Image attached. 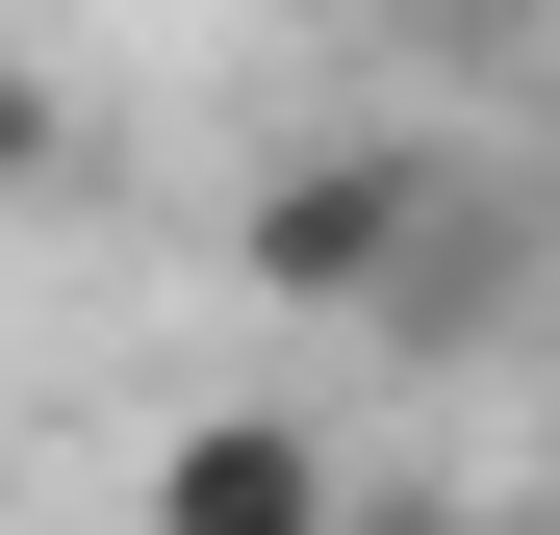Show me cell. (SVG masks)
<instances>
[{"mask_svg":"<svg viewBox=\"0 0 560 535\" xmlns=\"http://www.w3.org/2000/svg\"><path fill=\"white\" fill-rule=\"evenodd\" d=\"M433 230H458V178L408 128H357V153H280L230 255H255V306H433Z\"/></svg>","mask_w":560,"mask_h":535,"instance_id":"6da1fadb","label":"cell"},{"mask_svg":"<svg viewBox=\"0 0 560 535\" xmlns=\"http://www.w3.org/2000/svg\"><path fill=\"white\" fill-rule=\"evenodd\" d=\"M128 535H331V408H178Z\"/></svg>","mask_w":560,"mask_h":535,"instance_id":"7a4b0ae2","label":"cell"},{"mask_svg":"<svg viewBox=\"0 0 560 535\" xmlns=\"http://www.w3.org/2000/svg\"><path fill=\"white\" fill-rule=\"evenodd\" d=\"M51 153H77V128H51V77H0V178H51Z\"/></svg>","mask_w":560,"mask_h":535,"instance_id":"3957f363","label":"cell"},{"mask_svg":"<svg viewBox=\"0 0 560 535\" xmlns=\"http://www.w3.org/2000/svg\"><path fill=\"white\" fill-rule=\"evenodd\" d=\"M510 51H535V103H560V0H510Z\"/></svg>","mask_w":560,"mask_h":535,"instance_id":"277c9868","label":"cell"}]
</instances>
